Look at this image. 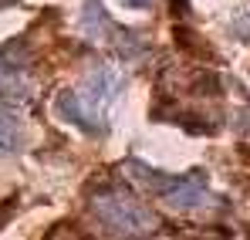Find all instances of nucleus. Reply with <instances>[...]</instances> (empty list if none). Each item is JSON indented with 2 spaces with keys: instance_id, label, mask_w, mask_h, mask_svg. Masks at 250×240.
<instances>
[{
  "instance_id": "nucleus-1",
  "label": "nucleus",
  "mask_w": 250,
  "mask_h": 240,
  "mask_svg": "<svg viewBox=\"0 0 250 240\" xmlns=\"http://www.w3.org/2000/svg\"><path fill=\"white\" fill-rule=\"evenodd\" d=\"M119 88H122V75L119 71L95 68L82 91H61L58 109H61L64 119L82 125L84 132H102L105 129V115H108V105L115 102Z\"/></svg>"
},
{
  "instance_id": "nucleus-2",
  "label": "nucleus",
  "mask_w": 250,
  "mask_h": 240,
  "mask_svg": "<svg viewBox=\"0 0 250 240\" xmlns=\"http://www.w3.org/2000/svg\"><path fill=\"white\" fill-rule=\"evenodd\" d=\"M91 213L108 227V234L115 237H146L159 227L156 213L146 210L142 203L135 200L128 190L122 186H108L91 200Z\"/></svg>"
},
{
  "instance_id": "nucleus-3",
  "label": "nucleus",
  "mask_w": 250,
  "mask_h": 240,
  "mask_svg": "<svg viewBox=\"0 0 250 240\" xmlns=\"http://www.w3.org/2000/svg\"><path fill=\"white\" fill-rule=\"evenodd\" d=\"M125 169H132V176L139 183H146L149 190H156L172 210H200V206H207L213 200L203 173H193V176H159V173L146 169L142 162H128Z\"/></svg>"
},
{
  "instance_id": "nucleus-4",
  "label": "nucleus",
  "mask_w": 250,
  "mask_h": 240,
  "mask_svg": "<svg viewBox=\"0 0 250 240\" xmlns=\"http://www.w3.org/2000/svg\"><path fill=\"white\" fill-rule=\"evenodd\" d=\"M82 27H84V34H88V38L112 44L122 58H128V61H135V58H142V54H146V44L139 41V34L122 31V27H119V24H115L102 7H98V0H88V3H84Z\"/></svg>"
},
{
  "instance_id": "nucleus-5",
  "label": "nucleus",
  "mask_w": 250,
  "mask_h": 240,
  "mask_svg": "<svg viewBox=\"0 0 250 240\" xmlns=\"http://www.w3.org/2000/svg\"><path fill=\"white\" fill-rule=\"evenodd\" d=\"M21 44H7L0 47V98L3 102H24L31 98V85L21 65Z\"/></svg>"
},
{
  "instance_id": "nucleus-6",
  "label": "nucleus",
  "mask_w": 250,
  "mask_h": 240,
  "mask_svg": "<svg viewBox=\"0 0 250 240\" xmlns=\"http://www.w3.org/2000/svg\"><path fill=\"white\" fill-rule=\"evenodd\" d=\"M17 146H21V129H17V119H14L7 109H0V156L17 153Z\"/></svg>"
},
{
  "instance_id": "nucleus-7",
  "label": "nucleus",
  "mask_w": 250,
  "mask_h": 240,
  "mask_svg": "<svg viewBox=\"0 0 250 240\" xmlns=\"http://www.w3.org/2000/svg\"><path fill=\"white\" fill-rule=\"evenodd\" d=\"M237 31H240V34H247V38H250V7L244 10V14H240V17H237Z\"/></svg>"
},
{
  "instance_id": "nucleus-8",
  "label": "nucleus",
  "mask_w": 250,
  "mask_h": 240,
  "mask_svg": "<svg viewBox=\"0 0 250 240\" xmlns=\"http://www.w3.org/2000/svg\"><path fill=\"white\" fill-rule=\"evenodd\" d=\"M128 7H139V10H146V7H152V0H125Z\"/></svg>"
},
{
  "instance_id": "nucleus-9",
  "label": "nucleus",
  "mask_w": 250,
  "mask_h": 240,
  "mask_svg": "<svg viewBox=\"0 0 250 240\" xmlns=\"http://www.w3.org/2000/svg\"><path fill=\"white\" fill-rule=\"evenodd\" d=\"M0 3H14V0H0Z\"/></svg>"
}]
</instances>
